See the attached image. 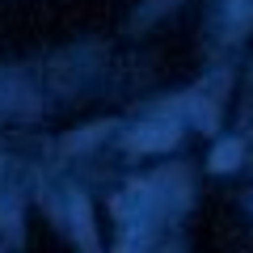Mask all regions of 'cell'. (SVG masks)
<instances>
[{
	"label": "cell",
	"instance_id": "obj_1",
	"mask_svg": "<svg viewBox=\"0 0 253 253\" xmlns=\"http://www.w3.org/2000/svg\"><path fill=\"white\" fill-rule=\"evenodd\" d=\"M131 144H135L139 152H148V148H156V144H173V126H165V123L144 126V131H135V135H131Z\"/></svg>",
	"mask_w": 253,
	"mask_h": 253
}]
</instances>
